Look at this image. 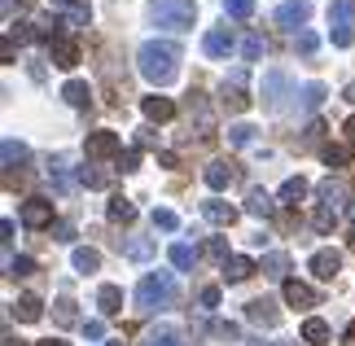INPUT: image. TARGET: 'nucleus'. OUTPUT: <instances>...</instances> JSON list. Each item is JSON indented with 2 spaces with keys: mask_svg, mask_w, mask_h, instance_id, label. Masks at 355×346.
Here are the masks:
<instances>
[{
  "mask_svg": "<svg viewBox=\"0 0 355 346\" xmlns=\"http://www.w3.org/2000/svg\"><path fill=\"white\" fill-rule=\"evenodd\" d=\"M202 180H207V189H215V193H224L228 184H233V162H224V158H215V162H207V171H202Z\"/></svg>",
  "mask_w": 355,
  "mask_h": 346,
  "instance_id": "nucleus-13",
  "label": "nucleus"
},
{
  "mask_svg": "<svg viewBox=\"0 0 355 346\" xmlns=\"http://www.w3.org/2000/svg\"><path fill=\"white\" fill-rule=\"evenodd\" d=\"M53 320H58L62 329L79 325V311H75V302H71V298H58V302H53Z\"/></svg>",
  "mask_w": 355,
  "mask_h": 346,
  "instance_id": "nucleus-33",
  "label": "nucleus"
},
{
  "mask_svg": "<svg viewBox=\"0 0 355 346\" xmlns=\"http://www.w3.org/2000/svg\"><path fill=\"white\" fill-rule=\"evenodd\" d=\"M79 184H88V189H105V184H110V175L97 171V167H79Z\"/></svg>",
  "mask_w": 355,
  "mask_h": 346,
  "instance_id": "nucleus-38",
  "label": "nucleus"
},
{
  "mask_svg": "<svg viewBox=\"0 0 355 346\" xmlns=\"http://www.w3.org/2000/svg\"><path fill=\"white\" fill-rule=\"evenodd\" d=\"M141 167V149H128V154H123V171H136Z\"/></svg>",
  "mask_w": 355,
  "mask_h": 346,
  "instance_id": "nucleus-52",
  "label": "nucleus"
},
{
  "mask_svg": "<svg viewBox=\"0 0 355 346\" xmlns=\"http://www.w3.org/2000/svg\"><path fill=\"white\" fill-rule=\"evenodd\" d=\"M281 298L290 302V307H298V311L320 307V294H316L311 285H303V281H285V285H281Z\"/></svg>",
  "mask_w": 355,
  "mask_h": 346,
  "instance_id": "nucleus-8",
  "label": "nucleus"
},
{
  "mask_svg": "<svg viewBox=\"0 0 355 346\" xmlns=\"http://www.w3.org/2000/svg\"><path fill=\"white\" fill-rule=\"evenodd\" d=\"M71 263H75V272H97L101 268V254L88 250V245H79V250L71 254Z\"/></svg>",
  "mask_w": 355,
  "mask_h": 346,
  "instance_id": "nucleus-34",
  "label": "nucleus"
},
{
  "mask_svg": "<svg viewBox=\"0 0 355 346\" xmlns=\"http://www.w3.org/2000/svg\"><path fill=\"white\" fill-rule=\"evenodd\" d=\"M97 307H101V315H119L123 311V289L119 285H101L97 289Z\"/></svg>",
  "mask_w": 355,
  "mask_h": 346,
  "instance_id": "nucleus-24",
  "label": "nucleus"
},
{
  "mask_svg": "<svg viewBox=\"0 0 355 346\" xmlns=\"http://www.w3.org/2000/svg\"><path fill=\"white\" fill-rule=\"evenodd\" d=\"M198 302H202V311H215V307H220V285H207L198 294Z\"/></svg>",
  "mask_w": 355,
  "mask_h": 346,
  "instance_id": "nucleus-45",
  "label": "nucleus"
},
{
  "mask_svg": "<svg viewBox=\"0 0 355 346\" xmlns=\"http://www.w3.org/2000/svg\"><path fill=\"white\" fill-rule=\"evenodd\" d=\"M105 346H123V342H105Z\"/></svg>",
  "mask_w": 355,
  "mask_h": 346,
  "instance_id": "nucleus-57",
  "label": "nucleus"
},
{
  "mask_svg": "<svg viewBox=\"0 0 355 346\" xmlns=\"http://www.w3.org/2000/svg\"><path fill=\"white\" fill-rule=\"evenodd\" d=\"M13 315H18V320H22V325H35V320H40V315H44V302H40L35 294H22L18 302H13Z\"/></svg>",
  "mask_w": 355,
  "mask_h": 346,
  "instance_id": "nucleus-23",
  "label": "nucleus"
},
{
  "mask_svg": "<svg viewBox=\"0 0 355 346\" xmlns=\"http://www.w3.org/2000/svg\"><path fill=\"white\" fill-rule=\"evenodd\" d=\"M167 259H171V268L189 272V268H193V263H198V250H193V245H184V241H175L171 250H167Z\"/></svg>",
  "mask_w": 355,
  "mask_h": 346,
  "instance_id": "nucleus-29",
  "label": "nucleus"
},
{
  "mask_svg": "<svg viewBox=\"0 0 355 346\" xmlns=\"http://www.w3.org/2000/svg\"><path fill=\"white\" fill-rule=\"evenodd\" d=\"M84 338L88 342H105V320H84Z\"/></svg>",
  "mask_w": 355,
  "mask_h": 346,
  "instance_id": "nucleus-49",
  "label": "nucleus"
},
{
  "mask_svg": "<svg viewBox=\"0 0 355 346\" xmlns=\"http://www.w3.org/2000/svg\"><path fill=\"white\" fill-rule=\"evenodd\" d=\"M245 276H254V263H250V259H241V254H233V259L224 263V281H228V285H241Z\"/></svg>",
  "mask_w": 355,
  "mask_h": 346,
  "instance_id": "nucleus-26",
  "label": "nucleus"
},
{
  "mask_svg": "<svg viewBox=\"0 0 355 346\" xmlns=\"http://www.w3.org/2000/svg\"><path fill=\"white\" fill-rule=\"evenodd\" d=\"M245 320L263 325V329H277L281 325V311H277V302H272V298H250V302H245Z\"/></svg>",
  "mask_w": 355,
  "mask_h": 346,
  "instance_id": "nucleus-7",
  "label": "nucleus"
},
{
  "mask_svg": "<svg viewBox=\"0 0 355 346\" xmlns=\"http://www.w3.org/2000/svg\"><path fill=\"white\" fill-rule=\"evenodd\" d=\"M141 346H184V334L175 325H154V329H145Z\"/></svg>",
  "mask_w": 355,
  "mask_h": 346,
  "instance_id": "nucleus-14",
  "label": "nucleus"
},
{
  "mask_svg": "<svg viewBox=\"0 0 355 346\" xmlns=\"http://www.w3.org/2000/svg\"><path fill=\"white\" fill-rule=\"evenodd\" d=\"M211 334H215V338H224V342H237V338H241V329H237L233 320H215V325H211Z\"/></svg>",
  "mask_w": 355,
  "mask_h": 346,
  "instance_id": "nucleus-43",
  "label": "nucleus"
},
{
  "mask_svg": "<svg viewBox=\"0 0 355 346\" xmlns=\"http://www.w3.org/2000/svg\"><path fill=\"white\" fill-rule=\"evenodd\" d=\"M154 228H162V232H175V228H180V215H175V211H167V206H158V211H154Z\"/></svg>",
  "mask_w": 355,
  "mask_h": 346,
  "instance_id": "nucleus-39",
  "label": "nucleus"
},
{
  "mask_svg": "<svg viewBox=\"0 0 355 346\" xmlns=\"http://www.w3.org/2000/svg\"><path fill=\"white\" fill-rule=\"evenodd\" d=\"M224 13H228V18H250L254 0H224Z\"/></svg>",
  "mask_w": 355,
  "mask_h": 346,
  "instance_id": "nucleus-42",
  "label": "nucleus"
},
{
  "mask_svg": "<svg viewBox=\"0 0 355 346\" xmlns=\"http://www.w3.org/2000/svg\"><path fill=\"white\" fill-rule=\"evenodd\" d=\"M347 136H351V145H355V114L347 119Z\"/></svg>",
  "mask_w": 355,
  "mask_h": 346,
  "instance_id": "nucleus-53",
  "label": "nucleus"
},
{
  "mask_svg": "<svg viewBox=\"0 0 355 346\" xmlns=\"http://www.w3.org/2000/svg\"><path fill=\"white\" fill-rule=\"evenodd\" d=\"M263 276H272V281H290V254H281V250L263 254Z\"/></svg>",
  "mask_w": 355,
  "mask_h": 346,
  "instance_id": "nucleus-25",
  "label": "nucleus"
},
{
  "mask_svg": "<svg viewBox=\"0 0 355 346\" xmlns=\"http://www.w3.org/2000/svg\"><path fill=\"white\" fill-rule=\"evenodd\" d=\"M254 346H281V342H254Z\"/></svg>",
  "mask_w": 355,
  "mask_h": 346,
  "instance_id": "nucleus-56",
  "label": "nucleus"
},
{
  "mask_svg": "<svg viewBox=\"0 0 355 346\" xmlns=\"http://www.w3.org/2000/svg\"><path fill=\"white\" fill-rule=\"evenodd\" d=\"M22 224H26V228H53V202L26 198V202H22Z\"/></svg>",
  "mask_w": 355,
  "mask_h": 346,
  "instance_id": "nucleus-9",
  "label": "nucleus"
},
{
  "mask_svg": "<svg viewBox=\"0 0 355 346\" xmlns=\"http://www.w3.org/2000/svg\"><path fill=\"white\" fill-rule=\"evenodd\" d=\"M193 18H198L193 0H149V22L158 31H189Z\"/></svg>",
  "mask_w": 355,
  "mask_h": 346,
  "instance_id": "nucleus-2",
  "label": "nucleus"
},
{
  "mask_svg": "<svg viewBox=\"0 0 355 346\" xmlns=\"http://www.w3.org/2000/svg\"><path fill=\"white\" fill-rule=\"evenodd\" d=\"M338 272H343V254L338 250H316L311 254V276H316V281H334Z\"/></svg>",
  "mask_w": 355,
  "mask_h": 346,
  "instance_id": "nucleus-10",
  "label": "nucleus"
},
{
  "mask_svg": "<svg viewBox=\"0 0 355 346\" xmlns=\"http://www.w3.org/2000/svg\"><path fill=\"white\" fill-rule=\"evenodd\" d=\"M347 101H351V105H355V84H347Z\"/></svg>",
  "mask_w": 355,
  "mask_h": 346,
  "instance_id": "nucleus-54",
  "label": "nucleus"
},
{
  "mask_svg": "<svg viewBox=\"0 0 355 346\" xmlns=\"http://www.w3.org/2000/svg\"><path fill=\"white\" fill-rule=\"evenodd\" d=\"M49 58H53V66H62V71H71V66H79V44L75 40H53L49 44Z\"/></svg>",
  "mask_w": 355,
  "mask_h": 346,
  "instance_id": "nucleus-12",
  "label": "nucleus"
},
{
  "mask_svg": "<svg viewBox=\"0 0 355 346\" xmlns=\"http://www.w3.org/2000/svg\"><path fill=\"white\" fill-rule=\"evenodd\" d=\"M40 346H66V342H58V338H53V342H40Z\"/></svg>",
  "mask_w": 355,
  "mask_h": 346,
  "instance_id": "nucleus-55",
  "label": "nucleus"
},
{
  "mask_svg": "<svg viewBox=\"0 0 355 346\" xmlns=\"http://www.w3.org/2000/svg\"><path fill=\"white\" fill-rule=\"evenodd\" d=\"M285 92H290V75H285V71H268L263 75V105L268 110H285Z\"/></svg>",
  "mask_w": 355,
  "mask_h": 346,
  "instance_id": "nucleus-6",
  "label": "nucleus"
},
{
  "mask_svg": "<svg viewBox=\"0 0 355 346\" xmlns=\"http://www.w3.org/2000/svg\"><path fill=\"white\" fill-rule=\"evenodd\" d=\"M0 158H5V167L13 171V167H22V162L31 158V149H26L22 141H13V136H5V141H0Z\"/></svg>",
  "mask_w": 355,
  "mask_h": 346,
  "instance_id": "nucleus-22",
  "label": "nucleus"
},
{
  "mask_svg": "<svg viewBox=\"0 0 355 346\" xmlns=\"http://www.w3.org/2000/svg\"><path fill=\"white\" fill-rule=\"evenodd\" d=\"M207 254L220 259V263H228V241H224V237H211V241H207Z\"/></svg>",
  "mask_w": 355,
  "mask_h": 346,
  "instance_id": "nucleus-48",
  "label": "nucleus"
},
{
  "mask_svg": "<svg viewBox=\"0 0 355 346\" xmlns=\"http://www.w3.org/2000/svg\"><path fill=\"white\" fill-rule=\"evenodd\" d=\"M324 162H329V167H343V162H347V149L329 145V149H324Z\"/></svg>",
  "mask_w": 355,
  "mask_h": 346,
  "instance_id": "nucleus-51",
  "label": "nucleus"
},
{
  "mask_svg": "<svg viewBox=\"0 0 355 346\" xmlns=\"http://www.w3.org/2000/svg\"><path fill=\"white\" fill-rule=\"evenodd\" d=\"M298 334H303V342H311V346H329V338H334V329L320 320V315H307L303 320V329H298Z\"/></svg>",
  "mask_w": 355,
  "mask_h": 346,
  "instance_id": "nucleus-20",
  "label": "nucleus"
},
{
  "mask_svg": "<svg viewBox=\"0 0 355 346\" xmlns=\"http://www.w3.org/2000/svg\"><path fill=\"white\" fill-rule=\"evenodd\" d=\"M241 84H245V75H241V71H233V84H224V105L233 110V114H241V110H250V96L241 92Z\"/></svg>",
  "mask_w": 355,
  "mask_h": 346,
  "instance_id": "nucleus-19",
  "label": "nucleus"
},
{
  "mask_svg": "<svg viewBox=\"0 0 355 346\" xmlns=\"http://www.w3.org/2000/svg\"><path fill=\"white\" fill-rule=\"evenodd\" d=\"M141 114L149 123H171L175 119V101H167V96H145V101H141Z\"/></svg>",
  "mask_w": 355,
  "mask_h": 346,
  "instance_id": "nucleus-15",
  "label": "nucleus"
},
{
  "mask_svg": "<svg viewBox=\"0 0 355 346\" xmlns=\"http://www.w3.org/2000/svg\"><path fill=\"white\" fill-rule=\"evenodd\" d=\"M123 254H128V259H149V254H154V241L136 237V241H128V245H123Z\"/></svg>",
  "mask_w": 355,
  "mask_h": 346,
  "instance_id": "nucleus-41",
  "label": "nucleus"
},
{
  "mask_svg": "<svg viewBox=\"0 0 355 346\" xmlns=\"http://www.w3.org/2000/svg\"><path fill=\"white\" fill-rule=\"evenodd\" d=\"M307 18H311V5H307V0H285V5L277 9V22L290 26V31H298Z\"/></svg>",
  "mask_w": 355,
  "mask_h": 346,
  "instance_id": "nucleus-11",
  "label": "nucleus"
},
{
  "mask_svg": "<svg viewBox=\"0 0 355 346\" xmlns=\"http://www.w3.org/2000/svg\"><path fill=\"white\" fill-rule=\"evenodd\" d=\"M184 110H189V119H198V128H202V132L211 128V110H207V101H202V92H189Z\"/></svg>",
  "mask_w": 355,
  "mask_h": 346,
  "instance_id": "nucleus-31",
  "label": "nucleus"
},
{
  "mask_svg": "<svg viewBox=\"0 0 355 346\" xmlns=\"http://www.w3.org/2000/svg\"><path fill=\"white\" fill-rule=\"evenodd\" d=\"M202 215H207L211 224H220V228H233V224H237V206H228V202H220V198L202 202Z\"/></svg>",
  "mask_w": 355,
  "mask_h": 346,
  "instance_id": "nucleus-16",
  "label": "nucleus"
},
{
  "mask_svg": "<svg viewBox=\"0 0 355 346\" xmlns=\"http://www.w3.org/2000/svg\"><path fill=\"white\" fill-rule=\"evenodd\" d=\"M263 49H268L263 40H259V35H250V40L241 44V58H245V62H259V58H263Z\"/></svg>",
  "mask_w": 355,
  "mask_h": 346,
  "instance_id": "nucleus-44",
  "label": "nucleus"
},
{
  "mask_svg": "<svg viewBox=\"0 0 355 346\" xmlns=\"http://www.w3.org/2000/svg\"><path fill=\"white\" fill-rule=\"evenodd\" d=\"M254 141V128H250V123H233V128H228V145H250Z\"/></svg>",
  "mask_w": 355,
  "mask_h": 346,
  "instance_id": "nucleus-36",
  "label": "nucleus"
},
{
  "mask_svg": "<svg viewBox=\"0 0 355 346\" xmlns=\"http://www.w3.org/2000/svg\"><path fill=\"white\" fill-rule=\"evenodd\" d=\"M53 241L71 245V241H75V224H66V219H58V224H53Z\"/></svg>",
  "mask_w": 355,
  "mask_h": 346,
  "instance_id": "nucleus-46",
  "label": "nucleus"
},
{
  "mask_svg": "<svg viewBox=\"0 0 355 346\" xmlns=\"http://www.w3.org/2000/svg\"><path fill=\"white\" fill-rule=\"evenodd\" d=\"M62 96H66V105H88L92 101V88L84 84V79H71V84L62 88Z\"/></svg>",
  "mask_w": 355,
  "mask_h": 346,
  "instance_id": "nucleus-32",
  "label": "nucleus"
},
{
  "mask_svg": "<svg viewBox=\"0 0 355 346\" xmlns=\"http://www.w3.org/2000/svg\"><path fill=\"white\" fill-rule=\"evenodd\" d=\"M307 180L303 175H290V180H285V184H281V202H290V206H298V202H303L307 198Z\"/></svg>",
  "mask_w": 355,
  "mask_h": 346,
  "instance_id": "nucleus-28",
  "label": "nucleus"
},
{
  "mask_svg": "<svg viewBox=\"0 0 355 346\" xmlns=\"http://www.w3.org/2000/svg\"><path fill=\"white\" fill-rule=\"evenodd\" d=\"M329 26H334V44L338 49L355 44V26H351V5H347V0H334V5H329Z\"/></svg>",
  "mask_w": 355,
  "mask_h": 346,
  "instance_id": "nucleus-5",
  "label": "nucleus"
},
{
  "mask_svg": "<svg viewBox=\"0 0 355 346\" xmlns=\"http://www.w3.org/2000/svg\"><path fill=\"white\" fill-rule=\"evenodd\" d=\"M298 96H303V110H320V101H324V84H307Z\"/></svg>",
  "mask_w": 355,
  "mask_h": 346,
  "instance_id": "nucleus-40",
  "label": "nucleus"
},
{
  "mask_svg": "<svg viewBox=\"0 0 355 346\" xmlns=\"http://www.w3.org/2000/svg\"><path fill=\"white\" fill-rule=\"evenodd\" d=\"M202 53H207V58H228V53H233V35L215 26V31L202 35Z\"/></svg>",
  "mask_w": 355,
  "mask_h": 346,
  "instance_id": "nucleus-17",
  "label": "nucleus"
},
{
  "mask_svg": "<svg viewBox=\"0 0 355 346\" xmlns=\"http://www.w3.org/2000/svg\"><path fill=\"white\" fill-rule=\"evenodd\" d=\"M311 224H316L320 232H329L338 224V206H316V215H311Z\"/></svg>",
  "mask_w": 355,
  "mask_h": 346,
  "instance_id": "nucleus-37",
  "label": "nucleus"
},
{
  "mask_svg": "<svg viewBox=\"0 0 355 346\" xmlns=\"http://www.w3.org/2000/svg\"><path fill=\"white\" fill-rule=\"evenodd\" d=\"M245 211H250L254 219H272V215H277V202H272V193L250 189V193H245Z\"/></svg>",
  "mask_w": 355,
  "mask_h": 346,
  "instance_id": "nucleus-18",
  "label": "nucleus"
},
{
  "mask_svg": "<svg viewBox=\"0 0 355 346\" xmlns=\"http://www.w3.org/2000/svg\"><path fill=\"white\" fill-rule=\"evenodd\" d=\"M294 44H298V53H316V44H320V40L311 35V31H298V40H294Z\"/></svg>",
  "mask_w": 355,
  "mask_h": 346,
  "instance_id": "nucleus-50",
  "label": "nucleus"
},
{
  "mask_svg": "<svg viewBox=\"0 0 355 346\" xmlns=\"http://www.w3.org/2000/svg\"><path fill=\"white\" fill-rule=\"evenodd\" d=\"M136 71H141L145 84L167 88L175 75H180V49L171 40H145L141 53H136Z\"/></svg>",
  "mask_w": 355,
  "mask_h": 346,
  "instance_id": "nucleus-1",
  "label": "nucleus"
},
{
  "mask_svg": "<svg viewBox=\"0 0 355 346\" xmlns=\"http://www.w3.org/2000/svg\"><path fill=\"white\" fill-rule=\"evenodd\" d=\"M53 5L71 13V26H88V18H92V5H88V0H53Z\"/></svg>",
  "mask_w": 355,
  "mask_h": 346,
  "instance_id": "nucleus-27",
  "label": "nucleus"
},
{
  "mask_svg": "<svg viewBox=\"0 0 355 346\" xmlns=\"http://www.w3.org/2000/svg\"><path fill=\"white\" fill-rule=\"evenodd\" d=\"M49 184L53 189H58L62 193V198H71V193H75V184H79V180L71 175V167H66V162L58 158V162H53V167H49Z\"/></svg>",
  "mask_w": 355,
  "mask_h": 346,
  "instance_id": "nucleus-21",
  "label": "nucleus"
},
{
  "mask_svg": "<svg viewBox=\"0 0 355 346\" xmlns=\"http://www.w3.org/2000/svg\"><path fill=\"white\" fill-rule=\"evenodd\" d=\"M171 298H175V276L171 272H149V276H141V285H136V307L141 311H158V307H167Z\"/></svg>",
  "mask_w": 355,
  "mask_h": 346,
  "instance_id": "nucleus-3",
  "label": "nucleus"
},
{
  "mask_svg": "<svg viewBox=\"0 0 355 346\" xmlns=\"http://www.w3.org/2000/svg\"><path fill=\"white\" fill-rule=\"evenodd\" d=\"M9 276H35V259H26V254L13 259V263H9Z\"/></svg>",
  "mask_w": 355,
  "mask_h": 346,
  "instance_id": "nucleus-47",
  "label": "nucleus"
},
{
  "mask_svg": "<svg viewBox=\"0 0 355 346\" xmlns=\"http://www.w3.org/2000/svg\"><path fill=\"white\" fill-rule=\"evenodd\" d=\"M316 193H320V202H324V206H343V202H347V189L338 184L334 175H329V180H320V184H316Z\"/></svg>",
  "mask_w": 355,
  "mask_h": 346,
  "instance_id": "nucleus-30",
  "label": "nucleus"
},
{
  "mask_svg": "<svg viewBox=\"0 0 355 346\" xmlns=\"http://www.w3.org/2000/svg\"><path fill=\"white\" fill-rule=\"evenodd\" d=\"M110 219H119V224H132L136 219V206L128 198H110Z\"/></svg>",
  "mask_w": 355,
  "mask_h": 346,
  "instance_id": "nucleus-35",
  "label": "nucleus"
},
{
  "mask_svg": "<svg viewBox=\"0 0 355 346\" xmlns=\"http://www.w3.org/2000/svg\"><path fill=\"white\" fill-rule=\"evenodd\" d=\"M84 154H88V162H101V158H123V141H119V132H88Z\"/></svg>",
  "mask_w": 355,
  "mask_h": 346,
  "instance_id": "nucleus-4",
  "label": "nucleus"
}]
</instances>
